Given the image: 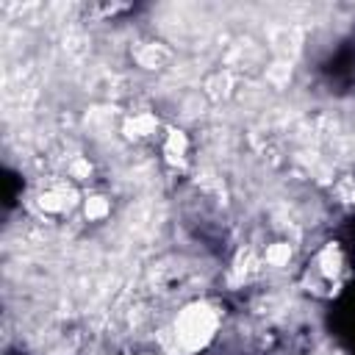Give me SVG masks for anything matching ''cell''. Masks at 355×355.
<instances>
[{"label": "cell", "instance_id": "5b68a950", "mask_svg": "<svg viewBox=\"0 0 355 355\" xmlns=\"http://www.w3.org/2000/svg\"><path fill=\"white\" fill-rule=\"evenodd\" d=\"M155 128H158V119L153 114H136L125 122V133L130 139H150L155 133Z\"/></svg>", "mask_w": 355, "mask_h": 355}, {"label": "cell", "instance_id": "9c48e42d", "mask_svg": "<svg viewBox=\"0 0 355 355\" xmlns=\"http://www.w3.org/2000/svg\"><path fill=\"white\" fill-rule=\"evenodd\" d=\"M67 172H69V178H75V180H86V178L92 175V164H89V158L78 155V158H72V161H69Z\"/></svg>", "mask_w": 355, "mask_h": 355}, {"label": "cell", "instance_id": "8992f818", "mask_svg": "<svg viewBox=\"0 0 355 355\" xmlns=\"http://www.w3.org/2000/svg\"><path fill=\"white\" fill-rule=\"evenodd\" d=\"M83 214H86V219H92V222L105 219V216L111 214L108 197H103V194H89V197L83 200Z\"/></svg>", "mask_w": 355, "mask_h": 355}, {"label": "cell", "instance_id": "ba28073f", "mask_svg": "<svg viewBox=\"0 0 355 355\" xmlns=\"http://www.w3.org/2000/svg\"><path fill=\"white\" fill-rule=\"evenodd\" d=\"M288 258H291V247H288L286 241H275V244H269L266 252H263V261H266L269 266H286Z\"/></svg>", "mask_w": 355, "mask_h": 355}, {"label": "cell", "instance_id": "6da1fadb", "mask_svg": "<svg viewBox=\"0 0 355 355\" xmlns=\"http://www.w3.org/2000/svg\"><path fill=\"white\" fill-rule=\"evenodd\" d=\"M216 327H219V311L211 302H191L178 313L172 336L178 349L197 352L216 336Z\"/></svg>", "mask_w": 355, "mask_h": 355}, {"label": "cell", "instance_id": "52a82bcc", "mask_svg": "<svg viewBox=\"0 0 355 355\" xmlns=\"http://www.w3.org/2000/svg\"><path fill=\"white\" fill-rule=\"evenodd\" d=\"M139 64L141 67H147V69H158L164 61H169V53L161 47V44H144L141 50H139Z\"/></svg>", "mask_w": 355, "mask_h": 355}, {"label": "cell", "instance_id": "3957f363", "mask_svg": "<svg viewBox=\"0 0 355 355\" xmlns=\"http://www.w3.org/2000/svg\"><path fill=\"white\" fill-rule=\"evenodd\" d=\"M341 266H344V252H341V247H338L336 241L324 244L322 252L316 255V269H319V275L327 277V280H333V277L341 272Z\"/></svg>", "mask_w": 355, "mask_h": 355}, {"label": "cell", "instance_id": "277c9868", "mask_svg": "<svg viewBox=\"0 0 355 355\" xmlns=\"http://www.w3.org/2000/svg\"><path fill=\"white\" fill-rule=\"evenodd\" d=\"M186 150H189V139L183 130H166V139H164V155L169 164H183L186 158Z\"/></svg>", "mask_w": 355, "mask_h": 355}, {"label": "cell", "instance_id": "7a4b0ae2", "mask_svg": "<svg viewBox=\"0 0 355 355\" xmlns=\"http://www.w3.org/2000/svg\"><path fill=\"white\" fill-rule=\"evenodd\" d=\"M69 197H75V191H72V186H50V189H44L39 197H36V205L44 211V214H64V211H69V205H72V200Z\"/></svg>", "mask_w": 355, "mask_h": 355}]
</instances>
